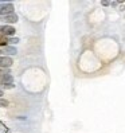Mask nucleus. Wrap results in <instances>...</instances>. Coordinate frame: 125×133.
<instances>
[{
	"label": "nucleus",
	"mask_w": 125,
	"mask_h": 133,
	"mask_svg": "<svg viewBox=\"0 0 125 133\" xmlns=\"http://www.w3.org/2000/svg\"><path fill=\"white\" fill-rule=\"evenodd\" d=\"M8 105H10V102H8V101H7V99H3V98H0V106H2V108H7Z\"/></svg>",
	"instance_id": "nucleus-7"
},
{
	"label": "nucleus",
	"mask_w": 125,
	"mask_h": 133,
	"mask_svg": "<svg viewBox=\"0 0 125 133\" xmlns=\"http://www.w3.org/2000/svg\"><path fill=\"white\" fill-rule=\"evenodd\" d=\"M2 96H4V91H3L2 89H0V98H2Z\"/></svg>",
	"instance_id": "nucleus-10"
},
{
	"label": "nucleus",
	"mask_w": 125,
	"mask_h": 133,
	"mask_svg": "<svg viewBox=\"0 0 125 133\" xmlns=\"http://www.w3.org/2000/svg\"><path fill=\"white\" fill-rule=\"evenodd\" d=\"M15 30L12 26L8 24H4V26H0V36H5V38H11L15 34Z\"/></svg>",
	"instance_id": "nucleus-1"
},
{
	"label": "nucleus",
	"mask_w": 125,
	"mask_h": 133,
	"mask_svg": "<svg viewBox=\"0 0 125 133\" xmlns=\"http://www.w3.org/2000/svg\"><path fill=\"white\" fill-rule=\"evenodd\" d=\"M0 52H2V50H0Z\"/></svg>",
	"instance_id": "nucleus-12"
},
{
	"label": "nucleus",
	"mask_w": 125,
	"mask_h": 133,
	"mask_svg": "<svg viewBox=\"0 0 125 133\" xmlns=\"http://www.w3.org/2000/svg\"><path fill=\"white\" fill-rule=\"evenodd\" d=\"M0 46H3V47H7V46H8V38L0 36Z\"/></svg>",
	"instance_id": "nucleus-6"
},
{
	"label": "nucleus",
	"mask_w": 125,
	"mask_h": 133,
	"mask_svg": "<svg viewBox=\"0 0 125 133\" xmlns=\"http://www.w3.org/2000/svg\"><path fill=\"white\" fill-rule=\"evenodd\" d=\"M101 4H102V5H109L110 3H109V2H101Z\"/></svg>",
	"instance_id": "nucleus-9"
},
{
	"label": "nucleus",
	"mask_w": 125,
	"mask_h": 133,
	"mask_svg": "<svg viewBox=\"0 0 125 133\" xmlns=\"http://www.w3.org/2000/svg\"><path fill=\"white\" fill-rule=\"evenodd\" d=\"M0 85H2V86H3V81H2V77H0Z\"/></svg>",
	"instance_id": "nucleus-11"
},
{
	"label": "nucleus",
	"mask_w": 125,
	"mask_h": 133,
	"mask_svg": "<svg viewBox=\"0 0 125 133\" xmlns=\"http://www.w3.org/2000/svg\"><path fill=\"white\" fill-rule=\"evenodd\" d=\"M14 63V61L11 57H5V55H0V69H10Z\"/></svg>",
	"instance_id": "nucleus-3"
},
{
	"label": "nucleus",
	"mask_w": 125,
	"mask_h": 133,
	"mask_svg": "<svg viewBox=\"0 0 125 133\" xmlns=\"http://www.w3.org/2000/svg\"><path fill=\"white\" fill-rule=\"evenodd\" d=\"M2 52H4L5 54V57H8V55H15V54L18 52V50L15 49V47H12V46H7V47H4L3 49V51Z\"/></svg>",
	"instance_id": "nucleus-5"
},
{
	"label": "nucleus",
	"mask_w": 125,
	"mask_h": 133,
	"mask_svg": "<svg viewBox=\"0 0 125 133\" xmlns=\"http://www.w3.org/2000/svg\"><path fill=\"white\" fill-rule=\"evenodd\" d=\"M18 15L16 14H10V15H5V16H2V20L7 24H12V23H16L18 22Z\"/></svg>",
	"instance_id": "nucleus-4"
},
{
	"label": "nucleus",
	"mask_w": 125,
	"mask_h": 133,
	"mask_svg": "<svg viewBox=\"0 0 125 133\" xmlns=\"http://www.w3.org/2000/svg\"><path fill=\"white\" fill-rule=\"evenodd\" d=\"M14 14V4L11 3H0V16Z\"/></svg>",
	"instance_id": "nucleus-2"
},
{
	"label": "nucleus",
	"mask_w": 125,
	"mask_h": 133,
	"mask_svg": "<svg viewBox=\"0 0 125 133\" xmlns=\"http://www.w3.org/2000/svg\"><path fill=\"white\" fill-rule=\"evenodd\" d=\"M19 42V38H8V43L10 44H16Z\"/></svg>",
	"instance_id": "nucleus-8"
}]
</instances>
